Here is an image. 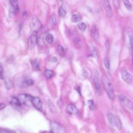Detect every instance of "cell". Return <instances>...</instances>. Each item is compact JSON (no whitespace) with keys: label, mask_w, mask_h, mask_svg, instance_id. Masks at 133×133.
Listing matches in <instances>:
<instances>
[{"label":"cell","mask_w":133,"mask_h":133,"mask_svg":"<svg viewBox=\"0 0 133 133\" xmlns=\"http://www.w3.org/2000/svg\"><path fill=\"white\" fill-rule=\"evenodd\" d=\"M101 82L108 96L110 99L113 100L114 99V94L113 86L111 80L106 75H103L101 77Z\"/></svg>","instance_id":"obj_1"},{"label":"cell","mask_w":133,"mask_h":133,"mask_svg":"<svg viewBox=\"0 0 133 133\" xmlns=\"http://www.w3.org/2000/svg\"><path fill=\"white\" fill-rule=\"evenodd\" d=\"M107 119L111 124L115 126L118 129H122V123L120 118L112 113H109L107 114Z\"/></svg>","instance_id":"obj_2"},{"label":"cell","mask_w":133,"mask_h":133,"mask_svg":"<svg viewBox=\"0 0 133 133\" xmlns=\"http://www.w3.org/2000/svg\"><path fill=\"white\" fill-rule=\"evenodd\" d=\"M121 104L124 107L133 111V102L123 94H121L118 97Z\"/></svg>","instance_id":"obj_3"},{"label":"cell","mask_w":133,"mask_h":133,"mask_svg":"<svg viewBox=\"0 0 133 133\" xmlns=\"http://www.w3.org/2000/svg\"><path fill=\"white\" fill-rule=\"evenodd\" d=\"M51 126L53 133H66V132L65 127L58 122H52Z\"/></svg>","instance_id":"obj_4"},{"label":"cell","mask_w":133,"mask_h":133,"mask_svg":"<svg viewBox=\"0 0 133 133\" xmlns=\"http://www.w3.org/2000/svg\"><path fill=\"white\" fill-rule=\"evenodd\" d=\"M38 41V31H33L28 41V46L29 50H32L35 46Z\"/></svg>","instance_id":"obj_5"},{"label":"cell","mask_w":133,"mask_h":133,"mask_svg":"<svg viewBox=\"0 0 133 133\" xmlns=\"http://www.w3.org/2000/svg\"><path fill=\"white\" fill-rule=\"evenodd\" d=\"M30 26L33 31H38L41 29V23L36 16L32 17L30 22Z\"/></svg>","instance_id":"obj_6"},{"label":"cell","mask_w":133,"mask_h":133,"mask_svg":"<svg viewBox=\"0 0 133 133\" xmlns=\"http://www.w3.org/2000/svg\"><path fill=\"white\" fill-rule=\"evenodd\" d=\"M93 80H94V83L96 91L98 93H101V87H100V82H99V72L96 69L94 70Z\"/></svg>","instance_id":"obj_7"},{"label":"cell","mask_w":133,"mask_h":133,"mask_svg":"<svg viewBox=\"0 0 133 133\" xmlns=\"http://www.w3.org/2000/svg\"><path fill=\"white\" fill-rule=\"evenodd\" d=\"M121 76L122 79L127 83L129 84H133V77L126 70H124L122 71Z\"/></svg>","instance_id":"obj_8"},{"label":"cell","mask_w":133,"mask_h":133,"mask_svg":"<svg viewBox=\"0 0 133 133\" xmlns=\"http://www.w3.org/2000/svg\"><path fill=\"white\" fill-rule=\"evenodd\" d=\"M30 101L37 109L39 111L42 110V103L39 97L32 96Z\"/></svg>","instance_id":"obj_9"},{"label":"cell","mask_w":133,"mask_h":133,"mask_svg":"<svg viewBox=\"0 0 133 133\" xmlns=\"http://www.w3.org/2000/svg\"><path fill=\"white\" fill-rule=\"evenodd\" d=\"M103 7L105 9L107 16L109 17H112L113 13L109 0H103Z\"/></svg>","instance_id":"obj_10"},{"label":"cell","mask_w":133,"mask_h":133,"mask_svg":"<svg viewBox=\"0 0 133 133\" xmlns=\"http://www.w3.org/2000/svg\"><path fill=\"white\" fill-rule=\"evenodd\" d=\"M66 111L68 113L72 115H76L79 113L78 109L75 105L72 104H69L67 106Z\"/></svg>","instance_id":"obj_11"},{"label":"cell","mask_w":133,"mask_h":133,"mask_svg":"<svg viewBox=\"0 0 133 133\" xmlns=\"http://www.w3.org/2000/svg\"><path fill=\"white\" fill-rule=\"evenodd\" d=\"M31 97L32 96L29 95L21 94L19 95L18 98L20 101L21 104H25V103H27L29 101H30Z\"/></svg>","instance_id":"obj_12"},{"label":"cell","mask_w":133,"mask_h":133,"mask_svg":"<svg viewBox=\"0 0 133 133\" xmlns=\"http://www.w3.org/2000/svg\"><path fill=\"white\" fill-rule=\"evenodd\" d=\"M9 1L11 5V7L17 13L19 9V3L18 0H9Z\"/></svg>","instance_id":"obj_13"},{"label":"cell","mask_w":133,"mask_h":133,"mask_svg":"<svg viewBox=\"0 0 133 133\" xmlns=\"http://www.w3.org/2000/svg\"><path fill=\"white\" fill-rule=\"evenodd\" d=\"M91 35L92 36V37L96 40H98L99 39V35L97 29L96 28V27L93 26L92 28V30L91 31Z\"/></svg>","instance_id":"obj_14"},{"label":"cell","mask_w":133,"mask_h":133,"mask_svg":"<svg viewBox=\"0 0 133 133\" xmlns=\"http://www.w3.org/2000/svg\"><path fill=\"white\" fill-rule=\"evenodd\" d=\"M34 84V81L31 79H28L25 80L21 83L22 87H26L27 86H29L32 85Z\"/></svg>","instance_id":"obj_15"},{"label":"cell","mask_w":133,"mask_h":133,"mask_svg":"<svg viewBox=\"0 0 133 133\" xmlns=\"http://www.w3.org/2000/svg\"><path fill=\"white\" fill-rule=\"evenodd\" d=\"M10 103L11 105L16 106H21V103L18 98L13 97L11 100L10 101Z\"/></svg>","instance_id":"obj_16"},{"label":"cell","mask_w":133,"mask_h":133,"mask_svg":"<svg viewBox=\"0 0 133 133\" xmlns=\"http://www.w3.org/2000/svg\"><path fill=\"white\" fill-rule=\"evenodd\" d=\"M81 16L78 14H73L71 17V21L73 22H75V23L80 21L81 20Z\"/></svg>","instance_id":"obj_17"},{"label":"cell","mask_w":133,"mask_h":133,"mask_svg":"<svg viewBox=\"0 0 133 133\" xmlns=\"http://www.w3.org/2000/svg\"><path fill=\"white\" fill-rule=\"evenodd\" d=\"M45 41L46 42L50 44H51L53 43V41H54V38L53 36L50 34V33H48L46 37H45Z\"/></svg>","instance_id":"obj_18"},{"label":"cell","mask_w":133,"mask_h":133,"mask_svg":"<svg viewBox=\"0 0 133 133\" xmlns=\"http://www.w3.org/2000/svg\"><path fill=\"white\" fill-rule=\"evenodd\" d=\"M32 66L33 69L35 71H38L40 70L39 63L37 60H34L32 62Z\"/></svg>","instance_id":"obj_19"},{"label":"cell","mask_w":133,"mask_h":133,"mask_svg":"<svg viewBox=\"0 0 133 133\" xmlns=\"http://www.w3.org/2000/svg\"><path fill=\"white\" fill-rule=\"evenodd\" d=\"M53 71L50 70H46L45 72H44V75L47 78L51 79L53 76Z\"/></svg>","instance_id":"obj_20"},{"label":"cell","mask_w":133,"mask_h":133,"mask_svg":"<svg viewBox=\"0 0 133 133\" xmlns=\"http://www.w3.org/2000/svg\"><path fill=\"white\" fill-rule=\"evenodd\" d=\"M123 2L125 6L126 7V8L129 10H131L132 9V6L130 2L128 0H123Z\"/></svg>","instance_id":"obj_21"},{"label":"cell","mask_w":133,"mask_h":133,"mask_svg":"<svg viewBox=\"0 0 133 133\" xmlns=\"http://www.w3.org/2000/svg\"><path fill=\"white\" fill-rule=\"evenodd\" d=\"M67 14V12L65 9H64L62 7H61L59 10V15L60 17H64L66 16V15Z\"/></svg>","instance_id":"obj_22"},{"label":"cell","mask_w":133,"mask_h":133,"mask_svg":"<svg viewBox=\"0 0 133 133\" xmlns=\"http://www.w3.org/2000/svg\"><path fill=\"white\" fill-rule=\"evenodd\" d=\"M5 85H6V87L7 88V89L9 90L10 88H11L12 86H13V84L11 82V81L7 79L5 81Z\"/></svg>","instance_id":"obj_23"},{"label":"cell","mask_w":133,"mask_h":133,"mask_svg":"<svg viewBox=\"0 0 133 133\" xmlns=\"http://www.w3.org/2000/svg\"><path fill=\"white\" fill-rule=\"evenodd\" d=\"M78 28L81 31H84L86 29V25L84 22H81L78 25Z\"/></svg>","instance_id":"obj_24"},{"label":"cell","mask_w":133,"mask_h":133,"mask_svg":"<svg viewBox=\"0 0 133 133\" xmlns=\"http://www.w3.org/2000/svg\"><path fill=\"white\" fill-rule=\"evenodd\" d=\"M104 64L106 68L107 69H109L110 68V60L108 58H105L104 59Z\"/></svg>","instance_id":"obj_25"},{"label":"cell","mask_w":133,"mask_h":133,"mask_svg":"<svg viewBox=\"0 0 133 133\" xmlns=\"http://www.w3.org/2000/svg\"><path fill=\"white\" fill-rule=\"evenodd\" d=\"M0 132L1 133H16L14 130H9L8 129H5L0 128Z\"/></svg>","instance_id":"obj_26"},{"label":"cell","mask_w":133,"mask_h":133,"mask_svg":"<svg viewBox=\"0 0 133 133\" xmlns=\"http://www.w3.org/2000/svg\"><path fill=\"white\" fill-rule=\"evenodd\" d=\"M57 51L59 53L61 54H64L65 53V49L61 45H58Z\"/></svg>","instance_id":"obj_27"},{"label":"cell","mask_w":133,"mask_h":133,"mask_svg":"<svg viewBox=\"0 0 133 133\" xmlns=\"http://www.w3.org/2000/svg\"><path fill=\"white\" fill-rule=\"evenodd\" d=\"M113 3L115 7L117 9L120 8V2L119 0H113Z\"/></svg>","instance_id":"obj_28"},{"label":"cell","mask_w":133,"mask_h":133,"mask_svg":"<svg viewBox=\"0 0 133 133\" xmlns=\"http://www.w3.org/2000/svg\"><path fill=\"white\" fill-rule=\"evenodd\" d=\"M129 39L131 47L133 49V33H130L129 34Z\"/></svg>","instance_id":"obj_29"},{"label":"cell","mask_w":133,"mask_h":133,"mask_svg":"<svg viewBox=\"0 0 133 133\" xmlns=\"http://www.w3.org/2000/svg\"><path fill=\"white\" fill-rule=\"evenodd\" d=\"M88 105H89V108L91 109H93L95 108L94 103L93 100H88Z\"/></svg>","instance_id":"obj_30"},{"label":"cell","mask_w":133,"mask_h":133,"mask_svg":"<svg viewBox=\"0 0 133 133\" xmlns=\"http://www.w3.org/2000/svg\"><path fill=\"white\" fill-rule=\"evenodd\" d=\"M0 79H4V77H3V67H2V66L1 63H0Z\"/></svg>","instance_id":"obj_31"},{"label":"cell","mask_w":133,"mask_h":133,"mask_svg":"<svg viewBox=\"0 0 133 133\" xmlns=\"http://www.w3.org/2000/svg\"><path fill=\"white\" fill-rule=\"evenodd\" d=\"M73 41H74V43H76V44H79L81 43V39L79 37H75V38L73 39Z\"/></svg>","instance_id":"obj_32"},{"label":"cell","mask_w":133,"mask_h":133,"mask_svg":"<svg viewBox=\"0 0 133 133\" xmlns=\"http://www.w3.org/2000/svg\"><path fill=\"white\" fill-rule=\"evenodd\" d=\"M91 56L93 57H96L97 56V52L95 49H93L91 52Z\"/></svg>","instance_id":"obj_33"},{"label":"cell","mask_w":133,"mask_h":133,"mask_svg":"<svg viewBox=\"0 0 133 133\" xmlns=\"http://www.w3.org/2000/svg\"><path fill=\"white\" fill-rule=\"evenodd\" d=\"M51 22L53 24H55L56 22H57V18L56 17V16L55 15L53 16L52 17V18H51Z\"/></svg>","instance_id":"obj_34"},{"label":"cell","mask_w":133,"mask_h":133,"mask_svg":"<svg viewBox=\"0 0 133 133\" xmlns=\"http://www.w3.org/2000/svg\"><path fill=\"white\" fill-rule=\"evenodd\" d=\"M83 75L84 77L85 78H87L88 77V73L85 70H83Z\"/></svg>","instance_id":"obj_35"},{"label":"cell","mask_w":133,"mask_h":133,"mask_svg":"<svg viewBox=\"0 0 133 133\" xmlns=\"http://www.w3.org/2000/svg\"><path fill=\"white\" fill-rule=\"evenodd\" d=\"M5 107H6V105L2 103H0V110L3 109L4 108H5Z\"/></svg>","instance_id":"obj_36"},{"label":"cell","mask_w":133,"mask_h":133,"mask_svg":"<svg viewBox=\"0 0 133 133\" xmlns=\"http://www.w3.org/2000/svg\"><path fill=\"white\" fill-rule=\"evenodd\" d=\"M57 61H58V59H57V58L56 57H52V59H51V61L52 62H54V63L57 62Z\"/></svg>","instance_id":"obj_37"},{"label":"cell","mask_w":133,"mask_h":133,"mask_svg":"<svg viewBox=\"0 0 133 133\" xmlns=\"http://www.w3.org/2000/svg\"><path fill=\"white\" fill-rule=\"evenodd\" d=\"M105 45H106V47L107 50H109V48H110V44H109V42L108 41H106V44H105Z\"/></svg>","instance_id":"obj_38"},{"label":"cell","mask_w":133,"mask_h":133,"mask_svg":"<svg viewBox=\"0 0 133 133\" xmlns=\"http://www.w3.org/2000/svg\"><path fill=\"white\" fill-rule=\"evenodd\" d=\"M41 133H53L52 132H50V131H43Z\"/></svg>","instance_id":"obj_39"},{"label":"cell","mask_w":133,"mask_h":133,"mask_svg":"<svg viewBox=\"0 0 133 133\" xmlns=\"http://www.w3.org/2000/svg\"><path fill=\"white\" fill-rule=\"evenodd\" d=\"M132 65H133V58H132Z\"/></svg>","instance_id":"obj_40"}]
</instances>
